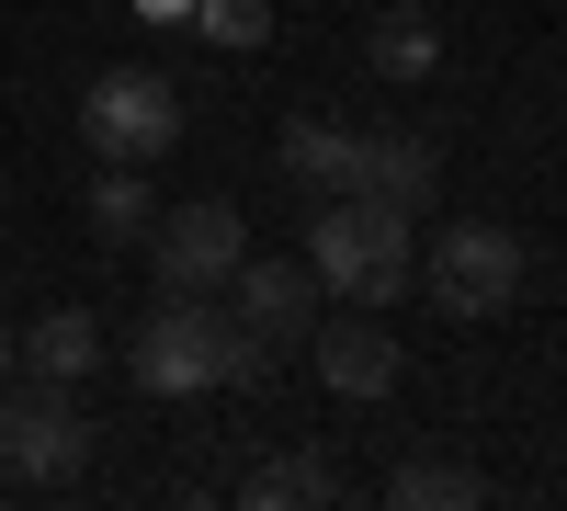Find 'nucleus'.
Returning a JSON list of instances; mask_svg holds the SVG:
<instances>
[{
    "label": "nucleus",
    "instance_id": "f257e3e1",
    "mask_svg": "<svg viewBox=\"0 0 567 511\" xmlns=\"http://www.w3.org/2000/svg\"><path fill=\"white\" fill-rule=\"evenodd\" d=\"M125 376L148 387V398H205V387H261L272 376V341H250L227 307L205 296H159L148 318H136V341H125Z\"/></svg>",
    "mask_w": 567,
    "mask_h": 511
},
{
    "label": "nucleus",
    "instance_id": "f03ea898",
    "mask_svg": "<svg viewBox=\"0 0 567 511\" xmlns=\"http://www.w3.org/2000/svg\"><path fill=\"white\" fill-rule=\"evenodd\" d=\"M307 273L318 296H352V307H386L420 285V251H409V216L398 205H363V194H329L307 216Z\"/></svg>",
    "mask_w": 567,
    "mask_h": 511
},
{
    "label": "nucleus",
    "instance_id": "7ed1b4c3",
    "mask_svg": "<svg viewBox=\"0 0 567 511\" xmlns=\"http://www.w3.org/2000/svg\"><path fill=\"white\" fill-rule=\"evenodd\" d=\"M80 136H91V160H171L182 149V91L159 69H103L80 91Z\"/></svg>",
    "mask_w": 567,
    "mask_h": 511
},
{
    "label": "nucleus",
    "instance_id": "20e7f679",
    "mask_svg": "<svg viewBox=\"0 0 567 511\" xmlns=\"http://www.w3.org/2000/svg\"><path fill=\"white\" fill-rule=\"evenodd\" d=\"M420 285H432L443 318H499L511 296H523V239L488 216H465V227H432V262H420Z\"/></svg>",
    "mask_w": 567,
    "mask_h": 511
},
{
    "label": "nucleus",
    "instance_id": "39448f33",
    "mask_svg": "<svg viewBox=\"0 0 567 511\" xmlns=\"http://www.w3.org/2000/svg\"><path fill=\"white\" fill-rule=\"evenodd\" d=\"M136 251L159 262V296H227V273L250 262V227L227 205H171V216H148Z\"/></svg>",
    "mask_w": 567,
    "mask_h": 511
},
{
    "label": "nucleus",
    "instance_id": "423d86ee",
    "mask_svg": "<svg viewBox=\"0 0 567 511\" xmlns=\"http://www.w3.org/2000/svg\"><path fill=\"white\" fill-rule=\"evenodd\" d=\"M0 467L12 478H80L91 467V421L69 387H0Z\"/></svg>",
    "mask_w": 567,
    "mask_h": 511
},
{
    "label": "nucleus",
    "instance_id": "0eeeda50",
    "mask_svg": "<svg viewBox=\"0 0 567 511\" xmlns=\"http://www.w3.org/2000/svg\"><path fill=\"white\" fill-rule=\"evenodd\" d=\"M227 318H239L250 341H272V352H284V341H307V330H318V273H307V262H261V251H250L239 273H227Z\"/></svg>",
    "mask_w": 567,
    "mask_h": 511
},
{
    "label": "nucleus",
    "instance_id": "6e6552de",
    "mask_svg": "<svg viewBox=\"0 0 567 511\" xmlns=\"http://www.w3.org/2000/svg\"><path fill=\"white\" fill-rule=\"evenodd\" d=\"M432 182H443V149H432V136H409V125L363 136V160H352V194H363V205H398V216L432 205Z\"/></svg>",
    "mask_w": 567,
    "mask_h": 511
},
{
    "label": "nucleus",
    "instance_id": "1a4fd4ad",
    "mask_svg": "<svg viewBox=\"0 0 567 511\" xmlns=\"http://www.w3.org/2000/svg\"><path fill=\"white\" fill-rule=\"evenodd\" d=\"M318 341V387L329 398H398V341L386 330H374V318H329V330H307Z\"/></svg>",
    "mask_w": 567,
    "mask_h": 511
},
{
    "label": "nucleus",
    "instance_id": "9d476101",
    "mask_svg": "<svg viewBox=\"0 0 567 511\" xmlns=\"http://www.w3.org/2000/svg\"><path fill=\"white\" fill-rule=\"evenodd\" d=\"M272 160H284V182H296L307 205H329V194H352V160H363V136H352V125H329V114H296Z\"/></svg>",
    "mask_w": 567,
    "mask_h": 511
},
{
    "label": "nucleus",
    "instance_id": "9b49d317",
    "mask_svg": "<svg viewBox=\"0 0 567 511\" xmlns=\"http://www.w3.org/2000/svg\"><path fill=\"white\" fill-rule=\"evenodd\" d=\"M91 364H103V330H91V307H45L23 330V376L34 387H80Z\"/></svg>",
    "mask_w": 567,
    "mask_h": 511
},
{
    "label": "nucleus",
    "instance_id": "f8f14e48",
    "mask_svg": "<svg viewBox=\"0 0 567 511\" xmlns=\"http://www.w3.org/2000/svg\"><path fill=\"white\" fill-rule=\"evenodd\" d=\"M148 216H159V194H148V171H136V160H103V182H91V239H114V251H136V239H148Z\"/></svg>",
    "mask_w": 567,
    "mask_h": 511
},
{
    "label": "nucleus",
    "instance_id": "ddd939ff",
    "mask_svg": "<svg viewBox=\"0 0 567 511\" xmlns=\"http://www.w3.org/2000/svg\"><path fill=\"white\" fill-rule=\"evenodd\" d=\"M386 500H398V511H477L488 478H477V467H454V454H409V467L386 478Z\"/></svg>",
    "mask_w": 567,
    "mask_h": 511
},
{
    "label": "nucleus",
    "instance_id": "4468645a",
    "mask_svg": "<svg viewBox=\"0 0 567 511\" xmlns=\"http://www.w3.org/2000/svg\"><path fill=\"white\" fill-rule=\"evenodd\" d=\"M307 500H341V478H329L318 454H272V467H250V511H307Z\"/></svg>",
    "mask_w": 567,
    "mask_h": 511
},
{
    "label": "nucleus",
    "instance_id": "2eb2a0df",
    "mask_svg": "<svg viewBox=\"0 0 567 511\" xmlns=\"http://www.w3.org/2000/svg\"><path fill=\"white\" fill-rule=\"evenodd\" d=\"M363 58H374V80H432V69H443V34L420 23V12H398V23H374Z\"/></svg>",
    "mask_w": 567,
    "mask_h": 511
},
{
    "label": "nucleus",
    "instance_id": "dca6fc26",
    "mask_svg": "<svg viewBox=\"0 0 567 511\" xmlns=\"http://www.w3.org/2000/svg\"><path fill=\"white\" fill-rule=\"evenodd\" d=\"M205 45H227V58H250V45H272V0H194Z\"/></svg>",
    "mask_w": 567,
    "mask_h": 511
},
{
    "label": "nucleus",
    "instance_id": "f3484780",
    "mask_svg": "<svg viewBox=\"0 0 567 511\" xmlns=\"http://www.w3.org/2000/svg\"><path fill=\"white\" fill-rule=\"evenodd\" d=\"M23 376V330H12V318H0V387H12Z\"/></svg>",
    "mask_w": 567,
    "mask_h": 511
},
{
    "label": "nucleus",
    "instance_id": "a211bd4d",
    "mask_svg": "<svg viewBox=\"0 0 567 511\" xmlns=\"http://www.w3.org/2000/svg\"><path fill=\"white\" fill-rule=\"evenodd\" d=\"M136 12H194V0H136Z\"/></svg>",
    "mask_w": 567,
    "mask_h": 511
}]
</instances>
